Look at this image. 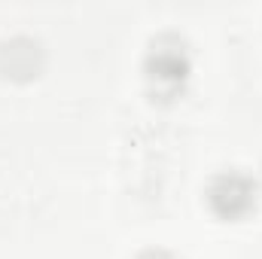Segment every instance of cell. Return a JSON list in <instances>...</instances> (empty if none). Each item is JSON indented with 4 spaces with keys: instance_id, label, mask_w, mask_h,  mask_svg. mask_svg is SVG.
Wrapping results in <instances>:
<instances>
[{
    "instance_id": "cell-1",
    "label": "cell",
    "mask_w": 262,
    "mask_h": 259,
    "mask_svg": "<svg viewBox=\"0 0 262 259\" xmlns=\"http://www.w3.org/2000/svg\"><path fill=\"white\" fill-rule=\"evenodd\" d=\"M207 201H210V207H213L216 217H223V220H241L256 204V186L244 174H220L210 183V189H207Z\"/></svg>"
},
{
    "instance_id": "cell-3",
    "label": "cell",
    "mask_w": 262,
    "mask_h": 259,
    "mask_svg": "<svg viewBox=\"0 0 262 259\" xmlns=\"http://www.w3.org/2000/svg\"><path fill=\"white\" fill-rule=\"evenodd\" d=\"M140 259H171L168 253H159V250H149V253H143Z\"/></svg>"
},
{
    "instance_id": "cell-2",
    "label": "cell",
    "mask_w": 262,
    "mask_h": 259,
    "mask_svg": "<svg viewBox=\"0 0 262 259\" xmlns=\"http://www.w3.org/2000/svg\"><path fill=\"white\" fill-rule=\"evenodd\" d=\"M189 73V61H186V52L177 40H171V46H165V40L159 46H152V55H149V76L156 82H171V85H180Z\"/></svg>"
}]
</instances>
